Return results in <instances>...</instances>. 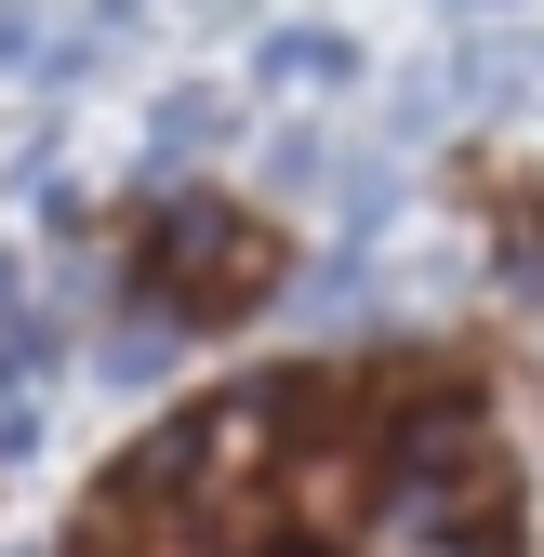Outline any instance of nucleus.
I'll return each instance as SVG.
<instances>
[{"mask_svg": "<svg viewBox=\"0 0 544 557\" xmlns=\"http://www.w3.org/2000/svg\"><path fill=\"white\" fill-rule=\"evenodd\" d=\"M265 265H280V239H265L252 213H226V199H173V213L147 226V293H173L186 319H226L265 293Z\"/></svg>", "mask_w": 544, "mask_h": 557, "instance_id": "obj_1", "label": "nucleus"}, {"mask_svg": "<svg viewBox=\"0 0 544 557\" xmlns=\"http://www.w3.org/2000/svg\"><path fill=\"white\" fill-rule=\"evenodd\" d=\"M213 133H226V107H213V94H173V107H160V133H147V173L199 160V147H213Z\"/></svg>", "mask_w": 544, "mask_h": 557, "instance_id": "obj_2", "label": "nucleus"}, {"mask_svg": "<svg viewBox=\"0 0 544 557\" xmlns=\"http://www.w3.org/2000/svg\"><path fill=\"white\" fill-rule=\"evenodd\" d=\"M346 40H319V27H293V40H265V81H346Z\"/></svg>", "mask_w": 544, "mask_h": 557, "instance_id": "obj_3", "label": "nucleus"}, {"mask_svg": "<svg viewBox=\"0 0 544 557\" xmlns=\"http://www.w3.org/2000/svg\"><path fill=\"white\" fill-rule=\"evenodd\" d=\"M160 332H173V319H120V345H107V372H120V385H160V359H173Z\"/></svg>", "mask_w": 544, "mask_h": 557, "instance_id": "obj_4", "label": "nucleus"}, {"mask_svg": "<svg viewBox=\"0 0 544 557\" xmlns=\"http://www.w3.org/2000/svg\"><path fill=\"white\" fill-rule=\"evenodd\" d=\"M40 53V27H27V0H0V66H27Z\"/></svg>", "mask_w": 544, "mask_h": 557, "instance_id": "obj_5", "label": "nucleus"}]
</instances>
